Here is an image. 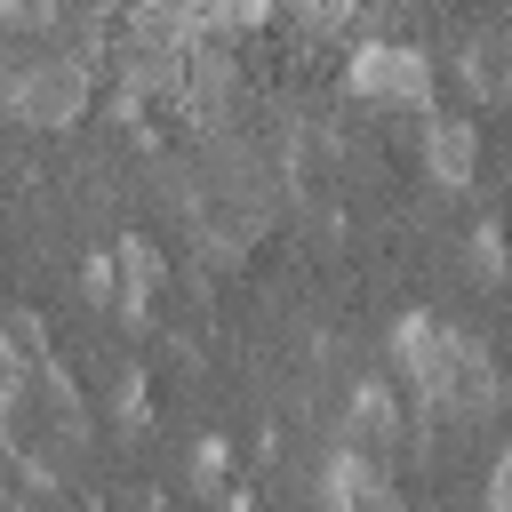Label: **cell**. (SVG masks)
I'll list each match as a JSON object with an SVG mask.
<instances>
[{
    "mask_svg": "<svg viewBox=\"0 0 512 512\" xmlns=\"http://www.w3.org/2000/svg\"><path fill=\"white\" fill-rule=\"evenodd\" d=\"M328 512H408V504L368 448H336L328 456Z\"/></svg>",
    "mask_w": 512,
    "mask_h": 512,
    "instance_id": "obj_5",
    "label": "cell"
},
{
    "mask_svg": "<svg viewBox=\"0 0 512 512\" xmlns=\"http://www.w3.org/2000/svg\"><path fill=\"white\" fill-rule=\"evenodd\" d=\"M456 80L480 96V104H504L512 112V24H480L456 56Z\"/></svg>",
    "mask_w": 512,
    "mask_h": 512,
    "instance_id": "obj_6",
    "label": "cell"
},
{
    "mask_svg": "<svg viewBox=\"0 0 512 512\" xmlns=\"http://www.w3.org/2000/svg\"><path fill=\"white\" fill-rule=\"evenodd\" d=\"M376 440H400V400H392V384H360V392H352V440H344V448H376Z\"/></svg>",
    "mask_w": 512,
    "mask_h": 512,
    "instance_id": "obj_8",
    "label": "cell"
},
{
    "mask_svg": "<svg viewBox=\"0 0 512 512\" xmlns=\"http://www.w3.org/2000/svg\"><path fill=\"white\" fill-rule=\"evenodd\" d=\"M88 96H96V72H88L80 56H32V64H16L8 88H0V104H8L16 128H80Z\"/></svg>",
    "mask_w": 512,
    "mask_h": 512,
    "instance_id": "obj_1",
    "label": "cell"
},
{
    "mask_svg": "<svg viewBox=\"0 0 512 512\" xmlns=\"http://www.w3.org/2000/svg\"><path fill=\"white\" fill-rule=\"evenodd\" d=\"M0 368H8V376H48V368H56V344H48V320H40V312L0 304Z\"/></svg>",
    "mask_w": 512,
    "mask_h": 512,
    "instance_id": "obj_7",
    "label": "cell"
},
{
    "mask_svg": "<svg viewBox=\"0 0 512 512\" xmlns=\"http://www.w3.org/2000/svg\"><path fill=\"white\" fill-rule=\"evenodd\" d=\"M424 176L440 184V192H472V176H480V128L464 120V112H424Z\"/></svg>",
    "mask_w": 512,
    "mask_h": 512,
    "instance_id": "obj_4",
    "label": "cell"
},
{
    "mask_svg": "<svg viewBox=\"0 0 512 512\" xmlns=\"http://www.w3.org/2000/svg\"><path fill=\"white\" fill-rule=\"evenodd\" d=\"M344 80H352V96H368V104L432 112V64H424V48H408V40H368Z\"/></svg>",
    "mask_w": 512,
    "mask_h": 512,
    "instance_id": "obj_3",
    "label": "cell"
},
{
    "mask_svg": "<svg viewBox=\"0 0 512 512\" xmlns=\"http://www.w3.org/2000/svg\"><path fill=\"white\" fill-rule=\"evenodd\" d=\"M56 0H0V24H48Z\"/></svg>",
    "mask_w": 512,
    "mask_h": 512,
    "instance_id": "obj_11",
    "label": "cell"
},
{
    "mask_svg": "<svg viewBox=\"0 0 512 512\" xmlns=\"http://www.w3.org/2000/svg\"><path fill=\"white\" fill-rule=\"evenodd\" d=\"M472 264H480V272H488V280H504V240H496V232H488V224H480V232H472Z\"/></svg>",
    "mask_w": 512,
    "mask_h": 512,
    "instance_id": "obj_10",
    "label": "cell"
},
{
    "mask_svg": "<svg viewBox=\"0 0 512 512\" xmlns=\"http://www.w3.org/2000/svg\"><path fill=\"white\" fill-rule=\"evenodd\" d=\"M232 104H240V64L216 32H200L184 48V80H176V112L200 128V136H224L232 128Z\"/></svg>",
    "mask_w": 512,
    "mask_h": 512,
    "instance_id": "obj_2",
    "label": "cell"
},
{
    "mask_svg": "<svg viewBox=\"0 0 512 512\" xmlns=\"http://www.w3.org/2000/svg\"><path fill=\"white\" fill-rule=\"evenodd\" d=\"M488 512H512V440H504L496 464H488Z\"/></svg>",
    "mask_w": 512,
    "mask_h": 512,
    "instance_id": "obj_9",
    "label": "cell"
}]
</instances>
